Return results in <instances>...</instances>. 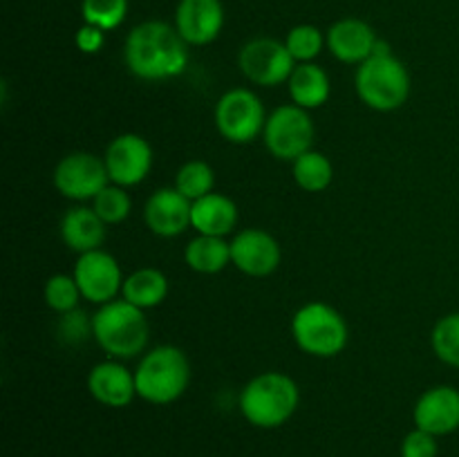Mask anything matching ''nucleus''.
<instances>
[{
  "label": "nucleus",
  "mask_w": 459,
  "mask_h": 457,
  "mask_svg": "<svg viewBox=\"0 0 459 457\" xmlns=\"http://www.w3.org/2000/svg\"><path fill=\"white\" fill-rule=\"evenodd\" d=\"M72 276L83 294V300L99 305V307L117 300V294H121L126 280L115 255L103 249L81 254L76 258Z\"/></svg>",
  "instance_id": "nucleus-12"
},
{
  "label": "nucleus",
  "mask_w": 459,
  "mask_h": 457,
  "mask_svg": "<svg viewBox=\"0 0 459 457\" xmlns=\"http://www.w3.org/2000/svg\"><path fill=\"white\" fill-rule=\"evenodd\" d=\"M215 128L229 143L245 146L263 137L267 110L263 99L249 88H231L215 103Z\"/></svg>",
  "instance_id": "nucleus-7"
},
{
  "label": "nucleus",
  "mask_w": 459,
  "mask_h": 457,
  "mask_svg": "<svg viewBox=\"0 0 459 457\" xmlns=\"http://www.w3.org/2000/svg\"><path fill=\"white\" fill-rule=\"evenodd\" d=\"M437 437L421 428L411 430L402 442V457H437Z\"/></svg>",
  "instance_id": "nucleus-32"
},
{
  "label": "nucleus",
  "mask_w": 459,
  "mask_h": 457,
  "mask_svg": "<svg viewBox=\"0 0 459 457\" xmlns=\"http://www.w3.org/2000/svg\"><path fill=\"white\" fill-rule=\"evenodd\" d=\"M88 390L97 403L106 408H126L137 397L134 372L124 366V361L108 358L97 363L88 375Z\"/></svg>",
  "instance_id": "nucleus-17"
},
{
  "label": "nucleus",
  "mask_w": 459,
  "mask_h": 457,
  "mask_svg": "<svg viewBox=\"0 0 459 457\" xmlns=\"http://www.w3.org/2000/svg\"><path fill=\"white\" fill-rule=\"evenodd\" d=\"M74 43L83 54H97V52H101L103 43H106V31L99 30V27H94V25H88V22H83V25L79 27V31H76Z\"/></svg>",
  "instance_id": "nucleus-33"
},
{
  "label": "nucleus",
  "mask_w": 459,
  "mask_h": 457,
  "mask_svg": "<svg viewBox=\"0 0 459 457\" xmlns=\"http://www.w3.org/2000/svg\"><path fill=\"white\" fill-rule=\"evenodd\" d=\"M240 412L255 428H281L294 417L300 403L299 384L278 370L260 372L240 392Z\"/></svg>",
  "instance_id": "nucleus-3"
},
{
  "label": "nucleus",
  "mask_w": 459,
  "mask_h": 457,
  "mask_svg": "<svg viewBox=\"0 0 459 457\" xmlns=\"http://www.w3.org/2000/svg\"><path fill=\"white\" fill-rule=\"evenodd\" d=\"M291 175L300 191L305 193H323L334 179V166L330 157L318 151H307L299 160L291 161Z\"/></svg>",
  "instance_id": "nucleus-24"
},
{
  "label": "nucleus",
  "mask_w": 459,
  "mask_h": 457,
  "mask_svg": "<svg viewBox=\"0 0 459 457\" xmlns=\"http://www.w3.org/2000/svg\"><path fill=\"white\" fill-rule=\"evenodd\" d=\"M166 296H169V278L161 269L155 267L134 269L130 276H126L124 287H121V298L143 312L164 303Z\"/></svg>",
  "instance_id": "nucleus-22"
},
{
  "label": "nucleus",
  "mask_w": 459,
  "mask_h": 457,
  "mask_svg": "<svg viewBox=\"0 0 459 457\" xmlns=\"http://www.w3.org/2000/svg\"><path fill=\"white\" fill-rule=\"evenodd\" d=\"M316 128L309 110L285 103L269 112L263 130L264 148L281 161H294L307 151H312Z\"/></svg>",
  "instance_id": "nucleus-8"
},
{
  "label": "nucleus",
  "mask_w": 459,
  "mask_h": 457,
  "mask_svg": "<svg viewBox=\"0 0 459 457\" xmlns=\"http://www.w3.org/2000/svg\"><path fill=\"white\" fill-rule=\"evenodd\" d=\"M58 334L65 343H83L90 334H92V318L88 321L81 309H74V312L61 314V323H58Z\"/></svg>",
  "instance_id": "nucleus-31"
},
{
  "label": "nucleus",
  "mask_w": 459,
  "mask_h": 457,
  "mask_svg": "<svg viewBox=\"0 0 459 457\" xmlns=\"http://www.w3.org/2000/svg\"><path fill=\"white\" fill-rule=\"evenodd\" d=\"M287 90L291 103L312 112L330 101L332 81L330 74L316 63H299L287 81Z\"/></svg>",
  "instance_id": "nucleus-21"
},
{
  "label": "nucleus",
  "mask_w": 459,
  "mask_h": 457,
  "mask_svg": "<svg viewBox=\"0 0 459 457\" xmlns=\"http://www.w3.org/2000/svg\"><path fill=\"white\" fill-rule=\"evenodd\" d=\"M291 336L300 352L314 358H334L348 348L350 327L339 309L323 300H312L296 309Z\"/></svg>",
  "instance_id": "nucleus-6"
},
{
  "label": "nucleus",
  "mask_w": 459,
  "mask_h": 457,
  "mask_svg": "<svg viewBox=\"0 0 459 457\" xmlns=\"http://www.w3.org/2000/svg\"><path fill=\"white\" fill-rule=\"evenodd\" d=\"M175 188L191 202L215 191V170L202 160H191L175 173Z\"/></svg>",
  "instance_id": "nucleus-25"
},
{
  "label": "nucleus",
  "mask_w": 459,
  "mask_h": 457,
  "mask_svg": "<svg viewBox=\"0 0 459 457\" xmlns=\"http://www.w3.org/2000/svg\"><path fill=\"white\" fill-rule=\"evenodd\" d=\"M124 61L137 79L169 81L186 70L188 43L169 22H139L126 36Z\"/></svg>",
  "instance_id": "nucleus-1"
},
{
  "label": "nucleus",
  "mask_w": 459,
  "mask_h": 457,
  "mask_svg": "<svg viewBox=\"0 0 459 457\" xmlns=\"http://www.w3.org/2000/svg\"><path fill=\"white\" fill-rule=\"evenodd\" d=\"M81 16L88 25L103 31H112L128 16V0H83Z\"/></svg>",
  "instance_id": "nucleus-29"
},
{
  "label": "nucleus",
  "mask_w": 459,
  "mask_h": 457,
  "mask_svg": "<svg viewBox=\"0 0 459 457\" xmlns=\"http://www.w3.org/2000/svg\"><path fill=\"white\" fill-rule=\"evenodd\" d=\"M282 249L264 228H242L231 240V264L249 278H267L281 267Z\"/></svg>",
  "instance_id": "nucleus-13"
},
{
  "label": "nucleus",
  "mask_w": 459,
  "mask_h": 457,
  "mask_svg": "<svg viewBox=\"0 0 459 457\" xmlns=\"http://www.w3.org/2000/svg\"><path fill=\"white\" fill-rule=\"evenodd\" d=\"M152 146L148 143L146 137L137 133H124L117 134L110 143H108L106 152H103V161H106L108 175H110V184L117 186H137L143 179L151 175L152 170Z\"/></svg>",
  "instance_id": "nucleus-11"
},
{
  "label": "nucleus",
  "mask_w": 459,
  "mask_h": 457,
  "mask_svg": "<svg viewBox=\"0 0 459 457\" xmlns=\"http://www.w3.org/2000/svg\"><path fill=\"white\" fill-rule=\"evenodd\" d=\"M92 209L97 211L99 218L110 227V224H121L128 220L130 211H133V200L126 193L124 186L117 184H108L101 193L92 200Z\"/></svg>",
  "instance_id": "nucleus-30"
},
{
  "label": "nucleus",
  "mask_w": 459,
  "mask_h": 457,
  "mask_svg": "<svg viewBox=\"0 0 459 457\" xmlns=\"http://www.w3.org/2000/svg\"><path fill=\"white\" fill-rule=\"evenodd\" d=\"M238 65L247 81L260 88H278L287 83L299 63L287 49L285 40L258 36L242 45L238 54Z\"/></svg>",
  "instance_id": "nucleus-9"
},
{
  "label": "nucleus",
  "mask_w": 459,
  "mask_h": 457,
  "mask_svg": "<svg viewBox=\"0 0 459 457\" xmlns=\"http://www.w3.org/2000/svg\"><path fill=\"white\" fill-rule=\"evenodd\" d=\"M411 72L394 56L385 40H377L375 54L357 67L354 90L375 112H394L411 97Z\"/></svg>",
  "instance_id": "nucleus-2"
},
{
  "label": "nucleus",
  "mask_w": 459,
  "mask_h": 457,
  "mask_svg": "<svg viewBox=\"0 0 459 457\" xmlns=\"http://www.w3.org/2000/svg\"><path fill=\"white\" fill-rule=\"evenodd\" d=\"M285 45L296 63H314V58L321 56L323 47H327V39L316 25L303 22L287 31Z\"/></svg>",
  "instance_id": "nucleus-28"
},
{
  "label": "nucleus",
  "mask_w": 459,
  "mask_h": 457,
  "mask_svg": "<svg viewBox=\"0 0 459 457\" xmlns=\"http://www.w3.org/2000/svg\"><path fill=\"white\" fill-rule=\"evenodd\" d=\"M54 188L72 202H92L110 184L103 157L88 151H76L61 157L54 166Z\"/></svg>",
  "instance_id": "nucleus-10"
},
{
  "label": "nucleus",
  "mask_w": 459,
  "mask_h": 457,
  "mask_svg": "<svg viewBox=\"0 0 459 457\" xmlns=\"http://www.w3.org/2000/svg\"><path fill=\"white\" fill-rule=\"evenodd\" d=\"M430 348L435 357L451 367H459V312L446 314L430 332Z\"/></svg>",
  "instance_id": "nucleus-26"
},
{
  "label": "nucleus",
  "mask_w": 459,
  "mask_h": 457,
  "mask_svg": "<svg viewBox=\"0 0 459 457\" xmlns=\"http://www.w3.org/2000/svg\"><path fill=\"white\" fill-rule=\"evenodd\" d=\"M137 397L152 406L178 401L191 384V361L178 345H157L148 349L134 370Z\"/></svg>",
  "instance_id": "nucleus-5"
},
{
  "label": "nucleus",
  "mask_w": 459,
  "mask_h": 457,
  "mask_svg": "<svg viewBox=\"0 0 459 457\" xmlns=\"http://www.w3.org/2000/svg\"><path fill=\"white\" fill-rule=\"evenodd\" d=\"M327 49L332 56L348 65H361L375 54L377 31L361 18H341L327 30Z\"/></svg>",
  "instance_id": "nucleus-18"
},
{
  "label": "nucleus",
  "mask_w": 459,
  "mask_h": 457,
  "mask_svg": "<svg viewBox=\"0 0 459 457\" xmlns=\"http://www.w3.org/2000/svg\"><path fill=\"white\" fill-rule=\"evenodd\" d=\"M224 27L222 0H179L175 9V30L188 45H211Z\"/></svg>",
  "instance_id": "nucleus-15"
},
{
  "label": "nucleus",
  "mask_w": 459,
  "mask_h": 457,
  "mask_svg": "<svg viewBox=\"0 0 459 457\" xmlns=\"http://www.w3.org/2000/svg\"><path fill=\"white\" fill-rule=\"evenodd\" d=\"M92 339L110 358L128 361L146 349L151 327H148L143 309L119 298L101 305L94 312Z\"/></svg>",
  "instance_id": "nucleus-4"
},
{
  "label": "nucleus",
  "mask_w": 459,
  "mask_h": 457,
  "mask_svg": "<svg viewBox=\"0 0 459 457\" xmlns=\"http://www.w3.org/2000/svg\"><path fill=\"white\" fill-rule=\"evenodd\" d=\"M45 305L56 314H67L79 309V303L83 300L79 285H76L74 276L70 273H54L48 278L43 289Z\"/></svg>",
  "instance_id": "nucleus-27"
},
{
  "label": "nucleus",
  "mask_w": 459,
  "mask_h": 457,
  "mask_svg": "<svg viewBox=\"0 0 459 457\" xmlns=\"http://www.w3.org/2000/svg\"><path fill=\"white\" fill-rule=\"evenodd\" d=\"M61 240L74 254H88V251L101 249L108 236V224L97 215L92 206H72L61 218Z\"/></svg>",
  "instance_id": "nucleus-19"
},
{
  "label": "nucleus",
  "mask_w": 459,
  "mask_h": 457,
  "mask_svg": "<svg viewBox=\"0 0 459 457\" xmlns=\"http://www.w3.org/2000/svg\"><path fill=\"white\" fill-rule=\"evenodd\" d=\"M184 260H186L188 269H193L195 273L213 276L231 264V242L218 236L197 233L184 249Z\"/></svg>",
  "instance_id": "nucleus-23"
},
{
  "label": "nucleus",
  "mask_w": 459,
  "mask_h": 457,
  "mask_svg": "<svg viewBox=\"0 0 459 457\" xmlns=\"http://www.w3.org/2000/svg\"><path fill=\"white\" fill-rule=\"evenodd\" d=\"M191 206L175 186L157 188L143 206V222L157 237H178L191 227Z\"/></svg>",
  "instance_id": "nucleus-16"
},
{
  "label": "nucleus",
  "mask_w": 459,
  "mask_h": 457,
  "mask_svg": "<svg viewBox=\"0 0 459 457\" xmlns=\"http://www.w3.org/2000/svg\"><path fill=\"white\" fill-rule=\"evenodd\" d=\"M412 421L415 428L435 437L455 433L459 430V390L446 384L424 390L412 408Z\"/></svg>",
  "instance_id": "nucleus-14"
},
{
  "label": "nucleus",
  "mask_w": 459,
  "mask_h": 457,
  "mask_svg": "<svg viewBox=\"0 0 459 457\" xmlns=\"http://www.w3.org/2000/svg\"><path fill=\"white\" fill-rule=\"evenodd\" d=\"M238 224V204L222 193H209L193 202L191 227L202 236L227 237Z\"/></svg>",
  "instance_id": "nucleus-20"
}]
</instances>
